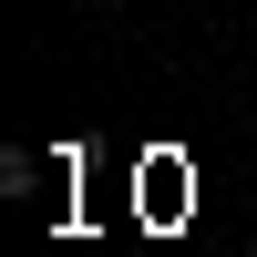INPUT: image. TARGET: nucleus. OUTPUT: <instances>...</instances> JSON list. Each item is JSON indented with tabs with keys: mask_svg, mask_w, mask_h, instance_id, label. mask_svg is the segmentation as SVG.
<instances>
[{
	"mask_svg": "<svg viewBox=\"0 0 257 257\" xmlns=\"http://www.w3.org/2000/svg\"><path fill=\"white\" fill-rule=\"evenodd\" d=\"M31 185H41V155H21V144H11V155H0V196H31Z\"/></svg>",
	"mask_w": 257,
	"mask_h": 257,
	"instance_id": "nucleus-1",
	"label": "nucleus"
}]
</instances>
